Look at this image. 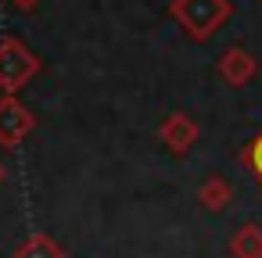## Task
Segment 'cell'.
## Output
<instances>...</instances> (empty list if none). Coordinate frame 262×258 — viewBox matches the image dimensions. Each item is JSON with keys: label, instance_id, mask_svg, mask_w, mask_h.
<instances>
[{"label": "cell", "instance_id": "1", "mask_svg": "<svg viewBox=\"0 0 262 258\" xmlns=\"http://www.w3.org/2000/svg\"><path fill=\"white\" fill-rule=\"evenodd\" d=\"M255 165H258V172H262V140H258V151H255Z\"/></svg>", "mask_w": 262, "mask_h": 258}]
</instances>
